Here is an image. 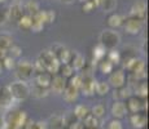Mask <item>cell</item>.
<instances>
[{
  "label": "cell",
  "instance_id": "6da1fadb",
  "mask_svg": "<svg viewBox=\"0 0 149 129\" xmlns=\"http://www.w3.org/2000/svg\"><path fill=\"white\" fill-rule=\"evenodd\" d=\"M38 59L42 62L43 65H44L45 71L49 72L51 75H56V74H58V70H60L61 63H60L58 59L53 56V53L49 49L42 50L40 54H39V57H38Z\"/></svg>",
  "mask_w": 149,
  "mask_h": 129
},
{
  "label": "cell",
  "instance_id": "7a4b0ae2",
  "mask_svg": "<svg viewBox=\"0 0 149 129\" xmlns=\"http://www.w3.org/2000/svg\"><path fill=\"white\" fill-rule=\"evenodd\" d=\"M100 44L105 48V49H116L121 43V36L117 31L114 30H104L99 36Z\"/></svg>",
  "mask_w": 149,
  "mask_h": 129
},
{
  "label": "cell",
  "instance_id": "3957f363",
  "mask_svg": "<svg viewBox=\"0 0 149 129\" xmlns=\"http://www.w3.org/2000/svg\"><path fill=\"white\" fill-rule=\"evenodd\" d=\"M8 89L12 94L13 101H25L30 96V87L25 81H21V80L12 83L8 87Z\"/></svg>",
  "mask_w": 149,
  "mask_h": 129
},
{
  "label": "cell",
  "instance_id": "277c9868",
  "mask_svg": "<svg viewBox=\"0 0 149 129\" xmlns=\"http://www.w3.org/2000/svg\"><path fill=\"white\" fill-rule=\"evenodd\" d=\"M16 75L21 81H25V83L27 80L33 79V76H34L33 63L30 61H27V59L19 61L18 63H16Z\"/></svg>",
  "mask_w": 149,
  "mask_h": 129
},
{
  "label": "cell",
  "instance_id": "5b68a950",
  "mask_svg": "<svg viewBox=\"0 0 149 129\" xmlns=\"http://www.w3.org/2000/svg\"><path fill=\"white\" fill-rule=\"evenodd\" d=\"M126 101L127 102L125 105H126V108H127V112L136 114V112H141L143 110L148 111V102L145 99H141L136 96H131Z\"/></svg>",
  "mask_w": 149,
  "mask_h": 129
},
{
  "label": "cell",
  "instance_id": "8992f818",
  "mask_svg": "<svg viewBox=\"0 0 149 129\" xmlns=\"http://www.w3.org/2000/svg\"><path fill=\"white\" fill-rule=\"evenodd\" d=\"M123 27H125L126 32L131 34V35H137L140 31L143 30L144 27V21L141 19H137V18H128L125 19V23H123Z\"/></svg>",
  "mask_w": 149,
  "mask_h": 129
},
{
  "label": "cell",
  "instance_id": "52a82bcc",
  "mask_svg": "<svg viewBox=\"0 0 149 129\" xmlns=\"http://www.w3.org/2000/svg\"><path fill=\"white\" fill-rule=\"evenodd\" d=\"M145 14H147V3L144 0H136L132 4L130 10V17L131 18H137L144 21Z\"/></svg>",
  "mask_w": 149,
  "mask_h": 129
},
{
  "label": "cell",
  "instance_id": "ba28073f",
  "mask_svg": "<svg viewBox=\"0 0 149 129\" xmlns=\"http://www.w3.org/2000/svg\"><path fill=\"white\" fill-rule=\"evenodd\" d=\"M109 85L114 88V89H119L122 87H126V75L123 70H116L110 74L109 76Z\"/></svg>",
  "mask_w": 149,
  "mask_h": 129
},
{
  "label": "cell",
  "instance_id": "9c48e42d",
  "mask_svg": "<svg viewBox=\"0 0 149 129\" xmlns=\"http://www.w3.org/2000/svg\"><path fill=\"white\" fill-rule=\"evenodd\" d=\"M95 87H96V80L93 79V76H83L79 92H82L87 97L93 96L95 94Z\"/></svg>",
  "mask_w": 149,
  "mask_h": 129
},
{
  "label": "cell",
  "instance_id": "30bf717a",
  "mask_svg": "<svg viewBox=\"0 0 149 129\" xmlns=\"http://www.w3.org/2000/svg\"><path fill=\"white\" fill-rule=\"evenodd\" d=\"M22 16H24V8L19 3H14V4L10 5V8L8 9V21L17 23Z\"/></svg>",
  "mask_w": 149,
  "mask_h": 129
},
{
  "label": "cell",
  "instance_id": "8fae6325",
  "mask_svg": "<svg viewBox=\"0 0 149 129\" xmlns=\"http://www.w3.org/2000/svg\"><path fill=\"white\" fill-rule=\"evenodd\" d=\"M68 83L65 81V79L62 77L60 74H56V75H52V80H51V85L49 89H52L54 93H62L66 87Z\"/></svg>",
  "mask_w": 149,
  "mask_h": 129
},
{
  "label": "cell",
  "instance_id": "7c38bea8",
  "mask_svg": "<svg viewBox=\"0 0 149 129\" xmlns=\"http://www.w3.org/2000/svg\"><path fill=\"white\" fill-rule=\"evenodd\" d=\"M127 108H126L125 102L122 101H114V103L111 105V115H113L116 119H122L127 115Z\"/></svg>",
  "mask_w": 149,
  "mask_h": 129
},
{
  "label": "cell",
  "instance_id": "4fadbf2b",
  "mask_svg": "<svg viewBox=\"0 0 149 129\" xmlns=\"http://www.w3.org/2000/svg\"><path fill=\"white\" fill-rule=\"evenodd\" d=\"M130 121H131V124H132L134 128L143 129L145 125H147L148 120H147V115H145L144 112H136V114H131Z\"/></svg>",
  "mask_w": 149,
  "mask_h": 129
},
{
  "label": "cell",
  "instance_id": "5bb4252c",
  "mask_svg": "<svg viewBox=\"0 0 149 129\" xmlns=\"http://www.w3.org/2000/svg\"><path fill=\"white\" fill-rule=\"evenodd\" d=\"M12 94H10L8 87H0V106L5 108L12 107Z\"/></svg>",
  "mask_w": 149,
  "mask_h": 129
},
{
  "label": "cell",
  "instance_id": "9a60e30c",
  "mask_svg": "<svg viewBox=\"0 0 149 129\" xmlns=\"http://www.w3.org/2000/svg\"><path fill=\"white\" fill-rule=\"evenodd\" d=\"M51 80H52V75L45 71V72H42V74H39V75H35V83H34V85L40 87V88H45V89H49Z\"/></svg>",
  "mask_w": 149,
  "mask_h": 129
},
{
  "label": "cell",
  "instance_id": "2e32d148",
  "mask_svg": "<svg viewBox=\"0 0 149 129\" xmlns=\"http://www.w3.org/2000/svg\"><path fill=\"white\" fill-rule=\"evenodd\" d=\"M86 65H87V62H86L84 57H83L82 54L77 53V52H73V57H71L70 66L74 68V71H82Z\"/></svg>",
  "mask_w": 149,
  "mask_h": 129
},
{
  "label": "cell",
  "instance_id": "e0dca14e",
  "mask_svg": "<svg viewBox=\"0 0 149 129\" xmlns=\"http://www.w3.org/2000/svg\"><path fill=\"white\" fill-rule=\"evenodd\" d=\"M45 124H47V129H64V117L62 115L54 114L48 119Z\"/></svg>",
  "mask_w": 149,
  "mask_h": 129
},
{
  "label": "cell",
  "instance_id": "ac0fdd59",
  "mask_svg": "<svg viewBox=\"0 0 149 129\" xmlns=\"http://www.w3.org/2000/svg\"><path fill=\"white\" fill-rule=\"evenodd\" d=\"M62 94H64V99L66 102H75L77 98H78V96H79V90L77 89V88L66 84V87H65Z\"/></svg>",
  "mask_w": 149,
  "mask_h": 129
},
{
  "label": "cell",
  "instance_id": "d6986e66",
  "mask_svg": "<svg viewBox=\"0 0 149 129\" xmlns=\"http://www.w3.org/2000/svg\"><path fill=\"white\" fill-rule=\"evenodd\" d=\"M131 96H132V90L128 87H122V88H119V89H116L114 90V94H113L116 101H122V102L128 99Z\"/></svg>",
  "mask_w": 149,
  "mask_h": 129
},
{
  "label": "cell",
  "instance_id": "ffe728a7",
  "mask_svg": "<svg viewBox=\"0 0 149 129\" xmlns=\"http://www.w3.org/2000/svg\"><path fill=\"white\" fill-rule=\"evenodd\" d=\"M125 17L122 14H118V13H113L108 17V25L110 26L111 28H117V27H121L125 23Z\"/></svg>",
  "mask_w": 149,
  "mask_h": 129
},
{
  "label": "cell",
  "instance_id": "44dd1931",
  "mask_svg": "<svg viewBox=\"0 0 149 129\" xmlns=\"http://www.w3.org/2000/svg\"><path fill=\"white\" fill-rule=\"evenodd\" d=\"M82 124H83V128L84 129H97L100 127V120L96 119L93 115L88 114L84 119L82 120Z\"/></svg>",
  "mask_w": 149,
  "mask_h": 129
},
{
  "label": "cell",
  "instance_id": "7402d4cb",
  "mask_svg": "<svg viewBox=\"0 0 149 129\" xmlns=\"http://www.w3.org/2000/svg\"><path fill=\"white\" fill-rule=\"evenodd\" d=\"M22 8H24V14H27L30 17L35 16L39 12V4L36 1H34V0H29Z\"/></svg>",
  "mask_w": 149,
  "mask_h": 129
},
{
  "label": "cell",
  "instance_id": "603a6c76",
  "mask_svg": "<svg viewBox=\"0 0 149 129\" xmlns=\"http://www.w3.org/2000/svg\"><path fill=\"white\" fill-rule=\"evenodd\" d=\"M13 45V39L8 34H0V52H7Z\"/></svg>",
  "mask_w": 149,
  "mask_h": 129
},
{
  "label": "cell",
  "instance_id": "cb8c5ba5",
  "mask_svg": "<svg viewBox=\"0 0 149 129\" xmlns=\"http://www.w3.org/2000/svg\"><path fill=\"white\" fill-rule=\"evenodd\" d=\"M73 114L78 121H82V120L90 114V108H88L86 105H78L75 108H74Z\"/></svg>",
  "mask_w": 149,
  "mask_h": 129
},
{
  "label": "cell",
  "instance_id": "d4e9b609",
  "mask_svg": "<svg viewBox=\"0 0 149 129\" xmlns=\"http://www.w3.org/2000/svg\"><path fill=\"white\" fill-rule=\"evenodd\" d=\"M99 8L104 12H113L117 8V0H99Z\"/></svg>",
  "mask_w": 149,
  "mask_h": 129
},
{
  "label": "cell",
  "instance_id": "484cf974",
  "mask_svg": "<svg viewBox=\"0 0 149 129\" xmlns=\"http://www.w3.org/2000/svg\"><path fill=\"white\" fill-rule=\"evenodd\" d=\"M105 56H107V49L99 43V44L93 48V61H95V63L100 62L101 59H104Z\"/></svg>",
  "mask_w": 149,
  "mask_h": 129
},
{
  "label": "cell",
  "instance_id": "4316f807",
  "mask_svg": "<svg viewBox=\"0 0 149 129\" xmlns=\"http://www.w3.org/2000/svg\"><path fill=\"white\" fill-rule=\"evenodd\" d=\"M99 68L100 71H101L102 74H108V75H110L111 72L114 71V65L111 63L109 59H101V61L99 62Z\"/></svg>",
  "mask_w": 149,
  "mask_h": 129
},
{
  "label": "cell",
  "instance_id": "83f0119b",
  "mask_svg": "<svg viewBox=\"0 0 149 129\" xmlns=\"http://www.w3.org/2000/svg\"><path fill=\"white\" fill-rule=\"evenodd\" d=\"M105 111H107V108H105V106L102 105V103H97L92 107V110L90 111L91 115H93L96 117V119H102V117L105 116Z\"/></svg>",
  "mask_w": 149,
  "mask_h": 129
},
{
  "label": "cell",
  "instance_id": "f1b7e54d",
  "mask_svg": "<svg viewBox=\"0 0 149 129\" xmlns=\"http://www.w3.org/2000/svg\"><path fill=\"white\" fill-rule=\"evenodd\" d=\"M31 23H33V21H31V17L27 16V14H24V16L19 18V21L17 22L18 27L21 28V30H24V31L31 30Z\"/></svg>",
  "mask_w": 149,
  "mask_h": 129
},
{
  "label": "cell",
  "instance_id": "f546056e",
  "mask_svg": "<svg viewBox=\"0 0 149 129\" xmlns=\"http://www.w3.org/2000/svg\"><path fill=\"white\" fill-rule=\"evenodd\" d=\"M30 94H33L35 98H44L49 94V89H45V88H40L34 85L33 88L30 89Z\"/></svg>",
  "mask_w": 149,
  "mask_h": 129
},
{
  "label": "cell",
  "instance_id": "4dcf8cb0",
  "mask_svg": "<svg viewBox=\"0 0 149 129\" xmlns=\"http://www.w3.org/2000/svg\"><path fill=\"white\" fill-rule=\"evenodd\" d=\"M58 72H60V75L64 77V79H66V77L70 79V77L74 75V72H75V71H74V68L70 66V63H64V65L60 66Z\"/></svg>",
  "mask_w": 149,
  "mask_h": 129
},
{
  "label": "cell",
  "instance_id": "1f68e13d",
  "mask_svg": "<svg viewBox=\"0 0 149 129\" xmlns=\"http://www.w3.org/2000/svg\"><path fill=\"white\" fill-rule=\"evenodd\" d=\"M110 85L107 81H96V87H95V93H97L99 96H105L109 93Z\"/></svg>",
  "mask_w": 149,
  "mask_h": 129
},
{
  "label": "cell",
  "instance_id": "d6a6232c",
  "mask_svg": "<svg viewBox=\"0 0 149 129\" xmlns=\"http://www.w3.org/2000/svg\"><path fill=\"white\" fill-rule=\"evenodd\" d=\"M121 58H122L121 53H119L117 49H111V50H109L107 53V59H109V61H110L114 66L121 62Z\"/></svg>",
  "mask_w": 149,
  "mask_h": 129
},
{
  "label": "cell",
  "instance_id": "836d02e7",
  "mask_svg": "<svg viewBox=\"0 0 149 129\" xmlns=\"http://www.w3.org/2000/svg\"><path fill=\"white\" fill-rule=\"evenodd\" d=\"M82 80H83V76L81 74H74V75L70 77V81H69L68 84L77 88V89L79 90V88H81V85H82Z\"/></svg>",
  "mask_w": 149,
  "mask_h": 129
},
{
  "label": "cell",
  "instance_id": "e575fe53",
  "mask_svg": "<svg viewBox=\"0 0 149 129\" xmlns=\"http://www.w3.org/2000/svg\"><path fill=\"white\" fill-rule=\"evenodd\" d=\"M21 52H22V49L19 47H17V45H12V47L7 50V56L10 57V58H13V59H16L17 57L21 56Z\"/></svg>",
  "mask_w": 149,
  "mask_h": 129
},
{
  "label": "cell",
  "instance_id": "d590c367",
  "mask_svg": "<svg viewBox=\"0 0 149 129\" xmlns=\"http://www.w3.org/2000/svg\"><path fill=\"white\" fill-rule=\"evenodd\" d=\"M1 62H3V67H4L5 70H12V68L16 67V59L10 58V57H8V56H5L4 58L1 59Z\"/></svg>",
  "mask_w": 149,
  "mask_h": 129
},
{
  "label": "cell",
  "instance_id": "8d00e7d4",
  "mask_svg": "<svg viewBox=\"0 0 149 129\" xmlns=\"http://www.w3.org/2000/svg\"><path fill=\"white\" fill-rule=\"evenodd\" d=\"M43 13H44V22L45 23H52L54 22V19H56V13H54V10H43Z\"/></svg>",
  "mask_w": 149,
  "mask_h": 129
},
{
  "label": "cell",
  "instance_id": "74e56055",
  "mask_svg": "<svg viewBox=\"0 0 149 129\" xmlns=\"http://www.w3.org/2000/svg\"><path fill=\"white\" fill-rule=\"evenodd\" d=\"M33 68H34V75H39V74H42V72H45L44 65H43L39 59H36L33 63Z\"/></svg>",
  "mask_w": 149,
  "mask_h": 129
},
{
  "label": "cell",
  "instance_id": "f35d334b",
  "mask_svg": "<svg viewBox=\"0 0 149 129\" xmlns=\"http://www.w3.org/2000/svg\"><path fill=\"white\" fill-rule=\"evenodd\" d=\"M27 129H47V124L42 121H36L34 123L33 120L30 121V124L27 125Z\"/></svg>",
  "mask_w": 149,
  "mask_h": 129
},
{
  "label": "cell",
  "instance_id": "ab89813d",
  "mask_svg": "<svg viewBox=\"0 0 149 129\" xmlns=\"http://www.w3.org/2000/svg\"><path fill=\"white\" fill-rule=\"evenodd\" d=\"M108 129H123V125H122L121 120H118V119L111 120V121L109 123V125H108Z\"/></svg>",
  "mask_w": 149,
  "mask_h": 129
},
{
  "label": "cell",
  "instance_id": "60d3db41",
  "mask_svg": "<svg viewBox=\"0 0 149 129\" xmlns=\"http://www.w3.org/2000/svg\"><path fill=\"white\" fill-rule=\"evenodd\" d=\"M96 7H95V4H93L92 0H88V1L83 3V12H86V13H90L91 10H93Z\"/></svg>",
  "mask_w": 149,
  "mask_h": 129
},
{
  "label": "cell",
  "instance_id": "b9f144b4",
  "mask_svg": "<svg viewBox=\"0 0 149 129\" xmlns=\"http://www.w3.org/2000/svg\"><path fill=\"white\" fill-rule=\"evenodd\" d=\"M8 21V9L0 8V25H4Z\"/></svg>",
  "mask_w": 149,
  "mask_h": 129
},
{
  "label": "cell",
  "instance_id": "7bdbcfd3",
  "mask_svg": "<svg viewBox=\"0 0 149 129\" xmlns=\"http://www.w3.org/2000/svg\"><path fill=\"white\" fill-rule=\"evenodd\" d=\"M81 1H82V3H86V1H88V0H81Z\"/></svg>",
  "mask_w": 149,
  "mask_h": 129
}]
</instances>
